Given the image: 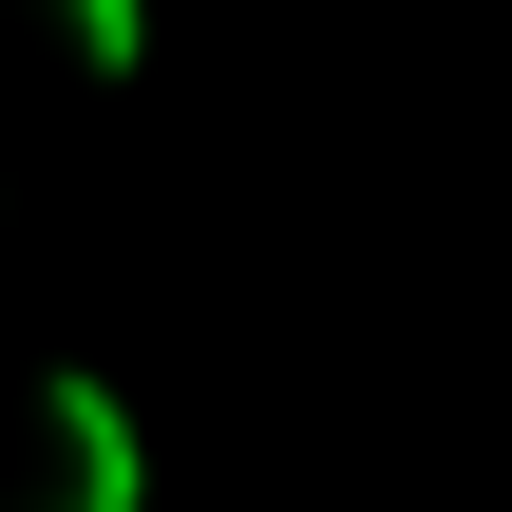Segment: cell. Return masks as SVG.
Masks as SVG:
<instances>
[{"label": "cell", "instance_id": "1", "mask_svg": "<svg viewBox=\"0 0 512 512\" xmlns=\"http://www.w3.org/2000/svg\"><path fill=\"white\" fill-rule=\"evenodd\" d=\"M38 418H57V475H76L57 512H152V437H133V399H114L95 361H57V380H38Z\"/></svg>", "mask_w": 512, "mask_h": 512}, {"label": "cell", "instance_id": "2", "mask_svg": "<svg viewBox=\"0 0 512 512\" xmlns=\"http://www.w3.org/2000/svg\"><path fill=\"white\" fill-rule=\"evenodd\" d=\"M76 57H95V76H133V57H152V0H76Z\"/></svg>", "mask_w": 512, "mask_h": 512}]
</instances>
